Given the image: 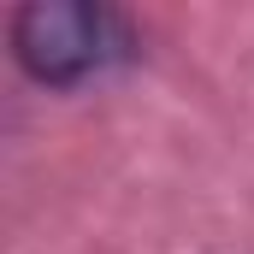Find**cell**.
<instances>
[{
	"label": "cell",
	"instance_id": "obj_1",
	"mask_svg": "<svg viewBox=\"0 0 254 254\" xmlns=\"http://www.w3.org/2000/svg\"><path fill=\"white\" fill-rule=\"evenodd\" d=\"M142 42L119 6L101 0H30L12 12V60L42 89H83L136 65Z\"/></svg>",
	"mask_w": 254,
	"mask_h": 254
}]
</instances>
